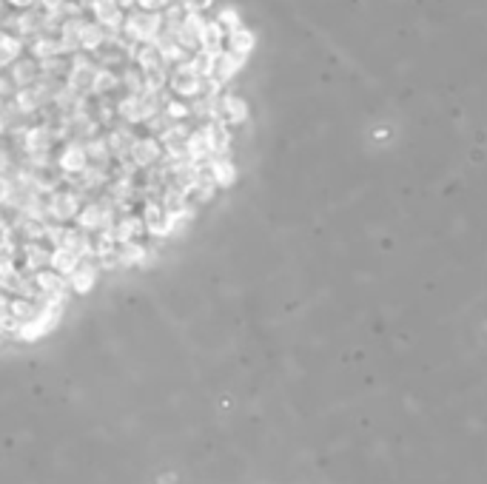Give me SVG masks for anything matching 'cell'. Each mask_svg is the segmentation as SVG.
<instances>
[{"label":"cell","mask_w":487,"mask_h":484,"mask_svg":"<svg viewBox=\"0 0 487 484\" xmlns=\"http://www.w3.org/2000/svg\"><path fill=\"white\" fill-rule=\"evenodd\" d=\"M162 29V12H134L123 20V32L131 43H149Z\"/></svg>","instance_id":"cell-1"},{"label":"cell","mask_w":487,"mask_h":484,"mask_svg":"<svg viewBox=\"0 0 487 484\" xmlns=\"http://www.w3.org/2000/svg\"><path fill=\"white\" fill-rule=\"evenodd\" d=\"M97 63L88 60L83 55H75L72 63H68V75H66V86L77 91L83 97H91V83H95V75H97Z\"/></svg>","instance_id":"cell-2"},{"label":"cell","mask_w":487,"mask_h":484,"mask_svg":"<svg viewBox=\"0 0 487 484\" xmlns=\"http://www.w3.org/2000/svg\"><path fill=\"white\" fill-rule=\"evenodd\" d=\"M46 205H49V220L66 225L68 220H77V214L83 209V200L75 191H55V194H49Z\"/></svg>","instance_id":"cell-3"},{"label":"cell","mask_w":487,"mask_h":484,"mask_svg":"<svg viewBox=\"0 0 487 484\" xmlns=\"http://www.w3.org/2000/svg\"><path fill=\"white\" fill-rule=\"evenodd\" d=\"M128 159L134 163V168L140 171V168H154L160 159H162V146H160V140L157 137H137V143H134V148H131V154H128Z\"/></svg>","instance_id":"cell-4"},{"label":"cell","mask_w":487,"mask_h":484,"mask_svg":"<svg viewBox=\"0 0 487 484\" xmlns=\"http://www.w3.org/2000/svg\"><path fill=\"white\" fill-rule=\"evenodd\" d=\"M49 257H52V248H46V242H23L20 245V273L26 276H35L40 271H46L49 265Z\"/></svg>","instance_id":"cell-5"},{"label":"cell","mask_w":487,"mask_h":484,"mask_svg":"<svg viewBox=\"0 0 487 484\" xmlns=\"http://www.w3.org/2000/svg\"><path fill=\"white\" fill-rule=\"evenodd\" d=\"M200 86H202V80L191 72V66L189 63H182V66H177L174 68V75L169 77V88L174 91V95H180V97H200Z\"/></svg>","instance_id":"cell-6"},{"label":"cell","mask_w":487,"mask_h":484,"mask_svg":"<svg viewBox=\"0 0 487 484\" xmlns=\"http://www.w3.org/2000/svg\"><path fill=\"white\" fill-rule=\"evenodd\" d=\"M143 234H146V225H143V217H137V214L120 217L117 222H114V228H111V240H114L117 248H123L128 242H137Z\"/></svg>","instance_id":"cell-7"},{"label":"cell","mask_w":487,"mask_h":484,"mask_svg":"<svg viewBox=\"0 0 487 484\" xmlns=\"http://www.w3.org/2000/svg\"><path fill=\"white\" fill-rule=\"evenodd\" d=\"M57 166L66 177H77L88 168V157H86V146L83 143H68L63 148V154L57 157Z\"/></svg>","instance_id":"cell-8"},{"label":"cell","mask_w":487,"mask_h":484,"mask_svg":"<svg viewBox=\"0 0 487 484\" xmlns=\"http://www.w3.org/2000/svg\"><path fill=\"white\" fill-rule=\"evenodd\" d=\"M91 14H95V23H100L106 32H117L126 20L123 9L114 3V0H95V3H91Z\"/></svg>","instance_id":"cell-9"},{"label":"cell","mask_w":487,"mask_h":484,"mask_svg":"<svg viewBox=\"0 0 487 484\" xmlns=\"http://www.w3.org/2000/svg\"><path fill=\"white\" fill-rule=\"evenodd\" d=\"M106 143H108V148H111V157L117 159H128V154H131V148H134V143H137V134L131 131V126H117V128H111L108 131V137H106Z\"/></svg>","instance_id":"cell-10"},{"label":"cell","mask_w":487,"mask_h":484,"mask_svg":"<svg viewBox=\"0 0 487 484\" xmlns=\"http://www.w3.org/2000/svg\"><path fill=\"white\" fill-rule=\"evenodd\" d=\"M32 280H35V288H37L40 296H55V293H66L68 291V280L60 276L57 271H52V268L35 273Z\"/></svg>","instance_id":"cell-11"},{"label":"cell","mask_w":487,"mask_h":484,"mask_svg":"<svg viewBox=\"0 0 487 484\" xmlns=\"http://www.w3.org/2000/svg\"><path fill=\"white\" fill-rule=\"evenodd\" d=\"M23 151H26V157L29 154H40V151H49L52 148V131H49V126H32L26 134H23Z\"/></svg>","instance_id":"cell-12"},{"label":"cell","mask_w":487,"mask_h":484,"mask_svg":"<svg viewBox=\"0 0 487 484\" xmlns=\"http://www.w3.org/2000/svg\"><path fill=\"white\" fill-rule=\"evenodd\" d=\"M97 273H100V268L97 265H91V260H83L80 262V268L68 276V288H72L75 293H88L91 288H95V282H97Z\"/></svg>","instance_id":"cell-13"},{"label":"cell","mask_w":487,"mask_h":484,"mask_svg":"<svg viewBox=\"0 0 487 484\" xmlns=\"http://www.w3.org/2000/svg\"><path fill=\"white\" fill-rule=\"evenodd\" d=\"M222 40H225V29L220 26L217 20H205V29L200 32V49L205 55L220 57L222 55Z\"/></svg>","instance_id":"cell-14"},{"label":"cell","mask_w":487,"mask_h":484,"mask_svg":"<svg viewBox=\"0 0 487 484\" xmlns=\"http://www.w3.org/2000/svg\"><path fill=\"white\" fill-rule=\"evenodd\" d=\"M40 80V63L37 60H15L12 63V83L17 88H29Z\"/></svg>","instance_id":"cell-15"},{"label":"cell","mask_w":487,"mask_h":484,"mask_svg":"<svg viewBox=\"0 0 487 484\" xmlns=\"http://www.w3.org/2000/svg\"><path fill=\"white\" fill-rule=\"evenodd\" d=\"M208 174H211V180L217 182V188L234 186V180H237V168H234V163H228V157H211L208 159Z\"/></svg>","instance_id":"cell-16"},{"label":"cell","mask_w":487,"mask_h":484,"mask_svg":"<svg viewBox=\"0 0 487 484\" xmlns=\"http://www.w3.org/2000/svg\"><path fill=\"white\" fill-rule=\"evenodd\" d=\"M83 26H86L83 17H68V20H63V26H60V43H63L66 55H75V52L80 49Z\"/></svg>","instance_id":"cell-17"},{"label":"cell","mask_w":487,"mask_h":484,"mask_svg":"<svg viewBox=\"0 0 487 484\" xmlns=\"http://www.w3.org/2000/svg\"><path fill=\"white\" fill-rule=\"evenodd\" d=\"M80 262H83V260L77 257L75 251H68V248H55L52 257H49V268L57 271L60 276H66V280L80 268Z\"/></svg>","instance_id":"cell-18"},{"label":"cell","mask_w":487,"mask_h":484,"mask_svg":"<svg viewBox=\"0 0 487 484\" xmlns=\"http://www.w3.org/2000/svg\"><path fill=\"white\" fill-rule=\"evenodd\" d=\"M86 146V157H88V166H95V168H106L108 171V166H111V148H108V143H106V137H95V140H88V143H83Z\"/></svg>","instance_id":"cell-19"},{"label":"cell","mask_w":487,"mask_h":484,"mask_svg":"<svg viewBox=\"0 0 487 484\" xmlns=\"http://www.w3.org/2000/svg\"><path fill=\"white\" fill-rule=\"evenodd\" d=\"M77 228L86 234L103 231V205L100 202H83V209L77 214Z\"/></svg>","instance_id":"cell-20"},{"label":"cell","mask_w":487,"mask_h":484,"mask_svg":"<svg viewBox=\"0 0 487 484\" xmlns=\"http://www.w3.org/2000/svg\"><path fill=\"white\" fill-rule=\"evenodd\" d=\"M245 117H248V108H245V103L240 97H231V95L220 97V120L225 126H237Z\"/></svg>","instance_id":"cell-21"},{"label":"cell","mask_w":487,"mask_h":484,"mask_svg":"<svg viewBox=\"0 0 487 484\" xmlns=\"http://www.w3.org/2000/svg\"><path fill=\"white\" fill-rule=\"evenodd\" d=\"M108 40V32L100 26V23H86L83 26V35H80V49L86 52H100Z\"/></svg>","instance_id":"cell-22"},{"label":"cell","mask_w":487,"mask_h":484,"mask_svg":"<svg viewBox=\"0 0 487 484\" xmlns=\"http://www.w3.org/2000/svg\"><path fill=\"white\" fill-rule=\"evenodd\" d=\"M162 222H166V209L160 202H146L143 205V225H146V234L157 237L162 234Z\"/></svg>","instance_id":"cell-23"},{"label":"cell","mask_w":487,"mask_h":484,"mask_svg":"<svg viewBox=\"0 0 487 484\" xmlns=\"http://www.w3.org/2000/svg\"><path fill=\"white\" fill-rule=\"evenodd\" d=\"M32 55H35V60H49V57H60V55H66V49H63V43H60V37H37V40H32Z\"/></svg>","instance_id":"cell-24"},{"label":"cell","mask_w":487,"mask_h":484,"mask_svg":"<svg viewBox=\"0 0 487 484\" xmlns=\"http://www.w3.org/2000/svg\"><path fill=\"white\" fill-rule=\"evenodd\" d=\"M146 257H149V248H146V245H140V242H128V245L117 248V260H120V268L146 265Z\"/></svg>","instance_id":"cell-25"},{"label":"cell","mask_w":487,"mask_h":484,"mask_svg":"<svg viewBox=\"0 0 487 484\" xmlns=\"http://www.w3.org/2000/svg\"><path fill=\"white\" fill-rule=\"evenodd\" d=\"M17 29H20V37L37 40V37L43 35V12H35V9L23 12V14L17 17Z\"/></svg>","instance_id":"cell-26"},{"label":"cell","mask_w":487,"mask_h":484,"mask_svg":"<svg viewBox=\"0 0 487 484\" xmlns=\"http://www.w3.org/2000/svg\"><path fill=\"white\" fill-rule=\"evenodd\" d=\"M120 86V77L111 72V68H97V75H95V83H91V95L95 97H108L114 88Z\"/></svg>","instance_id":"cell-27"},{"label":"cell","mask_w":487,"mask_h":484,"mask_svg":"<svg viewBox=\"0 0 487 484\" xmlns=\"http://www.w3.org/2000/svg\"><path fill=\"white\" fill-rule=\"evenodd\" d=\"M217 60H220V57L200 52V55H194V57L189 60V66H191V72H194L200 80H208V77L217 75Z\"/></svg>","instance_id":"cell-28"},{"label":"cell","mask_w":487,"mask_h":484,"mask_svg":"<svg viewBox=\"0 0 487 484\" xmlns=\"http://www.w3.org/2000/svg\"><path fill=\"white\" fill-rule=\"evenodd\" d=\"M9 313L20 322V325H26V322H32L40 313V305L32 302V299H12V302H9Z\"/></svg>","instance_id":"cell-29"},{"label":"cell","mask_w":487,"mask_h":484,"mask_svg":"<svg viewBox=\"0 0 487 484\" xmlns=\"http://www.w3.org/2000/svg\"><path fill=\"white\" fill-rule=\"evenodd\" d=\"M15 106H17V111L26 117V114H35V111H40L43 106H40V100H37V91H35V86H29V88H17V95H15Z\"/></svg>","instance_id":"cell-30"},{"label":"cell","mask_w":487,"mask_h":484,"mask_svg":"<svg viewBox=\"0 0 487 484\" xmlns=\"http://www.w3.org/2000/svg\"><path fill=\"white\" fill-rule=\"evenodd\" d=\"M20 52H23V40L9 37V35L0 32V68L9 66V63H15V60L20 57Z\"/></svg>","instance_id":"cell-31"},{"label":"cell","mask_w":487,"mask_h":484,"mask_svg":"<svg viewBox=\"0 0 487 484\" xmlns=\"http://www.w3.org/2000/svg\"><path fill=\"white\" fill-rule=\"evenodd\" d=\"M137 68H140V72L146 75V72H151V68H160V66H166L162 63V55L154 49V46H149V43H143L140 46V52H137Z\"/></svg>","instance_id":"cell-32"},{"label":"cell","mask_w":487,"mask_h":484,"mask_svg":"<svg viewBox=\"0 0 487 484\" xmlns=\"http://www.w3.org/2000/svg\"><path fill=\"white\" fill-rule=\"evenodd\" d=\"M240 66H242V57L234 55V52H222L220 60H217V80H228V77H234L240 72Z\"/></svg>","instance_id":"cell-33"},{"label":"cell","mask_w":487,"mask_h":484,"mask_svg":"<svg viewBox=\"0 0 487 484\" xmlns=\"http://www.w3.org/2000/svg\"><path fill=\"white\" fill-rule=\"evenodd\" d=\"M40 75L43 77H52V80H60L68 75V63L63 57H49V60H40Z\"/></svg>","instance_id":"cell-34"},{"label":"cell","mask_w":487,"mask_h":484,"mask_svg":"<svg viewBox=\"0 0 487 484\" xmlns=\"http://www.w3.org/2000/svg\"><path fill=\"white\" fill-rule=\"evenodd\" d=\"M120 83L128 88V95H137V97H140L143 91H146V80H143L140 68H126V75L120 77Z\"/></svg>","instance_id":"cell-35"},{"label":"cell","mask_w":487,"mask_h":484,"mask_svg":"<svg viewBox=\"0 0 487 484\" xmlns=\"http://www.w3.org/2000/svg\"><path fill=\"white\" fill-rule=\"evenodd\" d=\"M228 43H231V49H234V55H248L251 52V46H254V40H251V35L248 32H242V29H237V32H231L228 35Z\"/></svg>","instance_id":"cell-36"},{"label":"cell","mask_w":487,"mask_h":484,"mask_svg":"<svg viewBox=\"0 0 487 484\" xmlns=\"http://www.w3.org/2000/svg\"><path fill=\"white\" fill-rule=\"evenodd\" d=\"M63 240H66V225L60 222H46V237L43 242H49V248H63Z\"/></svg>","instance_id":"cell-37"},{"label":"cell","mask_w":487,"mask_h":484,"mask_svg":"<svg viewBox=\"0 0 487 484\" xmlns=\"http://www.w3.org/2000/svg\"><path fill=\"white\" fill-rule=\"evenodd\" d=\"M171 117V123H182L185 117H191V106L189 103H182V100H171L166 108H162Z\"/></svg>","instance_id":"cell-38"},{"label":"cell","mask_w":487,"mask_h":484,"mask_svg":"<svg viewBox=\"0 0 487 484\" xmlns=\"http://www.w3.org/2000/svg\"><path fill=\"white\" fill-rule=\"evenodd\" d=\"M146 126H149V131H151V137H154V134H162V131H169L174 123H171V117H169L166 111H160V114H154V117H151Z\"/></svg>","instance_id":"cell-39"},{"label":"cell","mask_w":487,"mask_h":484,"mask_svg":"<svg viewBox=\"0 0 487 484\" xmlns=\"http://www.w3.org/2000/svg\"><path fill=\"white\" fill-rule=\"evenodd\" d=\"M217 23H220L222 29H228V32H237L240 29V17H237L234 9H222L220 17H217Z\"/></svg>","instance_id":"cell-40"},{"label":"cell","mask_w":487,"mask_h":484,"mask_svg":"<svg viewBox=\"0 0 487 484\" xmlns=\"http://www.w3.org/2000/svg\"><path fill=\"white\" fill-rule=\"evenodd\" d=\"M0 331H3V333H15V336H17V331H20V322H17L9 311H0Z\"/></svg>","instance_id":"cell-41"},{"label":"cell","mask_w":487,"mask_h":484,"mask_svg":"<svg viewBox=\"0 0 487 484\" xmlns=\"http://www.w3.org/2000/svg\"><path fill=\"white\" fill-rule=\"evenodd\" d=\"M177 3L185 9V12H205L208 6H211V0H177Z\"/></svg>","instance_id":"cell-42"},{"label":"cell","mask_w":487,"mask_h":484,"mask_svg":"<svg viewBox=\"0 0 487 484\" xmlns=\"http://www.w3.org/2000/svg\"><path fill=\"white\" fill-rule=\"evenodd\" d=\"M17 95V86L12 83V77H3L0 75V100H9Z\"/></svg>","instance_id":"cell-43"},{"label":"cell","mask_w":487,"mask_h":484,"mask_svg":"<svg viewBox=\"0 0 487 484\" xmlns=\"http://www.w3.org/2000/svg\"><path fill=\"white\" fill-rule=\"evenodd\" d=\"M9 171H12V157L9 151L0 148V177H9Z\"/></svg>","instance_id":"cell-44"},{"label":"cell","mask_w":487,"mask_h":484,"mask_svg":"<svg viewBox=\"0 0 487 484\" xmlns=\"http://www.w3.org/2000/svg\"><path fill=\"white\" fill-rule=\"evenodd\" d=\"M40 3H43L46 9H49V12H52V9H60V6L66 3V0H40Z\"/></svg>","instance_id":"cell-45"},{"label":"cell","mask_w":487,"mask_h":484,"mask_svg":"<svg viewBox=\"0 0 487 484\" xmlns=\"http://www.w3.org/2000/svg\"><path fill=\"white\" fill-rule=\"evenodd\" d=\"M6 3H12V6H17V9H29L35 0H6Z\"/></svg>","instance_id":"cell-46"},{"label":"cell","mask_w":487,"mask_h":484,"mask_svg":"<svg viewBox=\"0 0 487 484\" xmlns=\"http://www.w3.org/2000/svg\"><path fill=\"white\" fill-rule=\"evenodd\" d=\"M120 9H131V6H137V0H114Z\"/></svg>","instance_id":"cell-47"},{"label":"cell","mask_w":487,"mask_h":484,"mask_svg":"<svg viewBox=\"0 0 487 484\" xmlns=\"http://www.w3.org/2000/svg\"><path fill=\"white\" fill-rule=\"evenodd\" d=\"M6 131H9V126L3 123V117H0V134H6Z\"/></svg>","instance_id":"cell-48"},{"label":"cell","mask_w":487,"mask_h":484,"mask_svg":"<svg viewBox=\"0 0 487 484\" xmlns=\"http://www.w3.org/2000/svg\"><path fill=\"white\" fill-rule=\"evenodd\" d=\"M77 3H83V6H91V3H95V0H77Z\"/></svg>","instance_id":"cell-49"},{"label":"cell","mask_w":487,"mask_h":484,"mask_svg":"<svg viewBox=\"0 0 487 484\" xmlns=\"http://www.w3.org/2000/svg\"><path fill=\"white\" fill-rule=\"evenodd\" d=\"M0 336H3V331H0Z\"/></svg>","instance_id":"cell-50"}]
</instances>
